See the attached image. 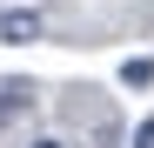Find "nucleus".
<instances>
[{"label":"nucleus","mask_w":154,"mask_h":148,"mask_svg":"<svg viewBox=\"0 0 154 148\" xmlns=\"http://www.w3.org/2000/svg\"><path fill=\"white\" fill-rule=\"evenodd\" d=\"M40 34H47V20H40L34 7H7V14H0V40L20 47V40H40Z\"/></svg>","instance_id":"nucleus-2"},{"label":"nucleus","mask_w":154,"mask_h":148,"mask_svg":"<svg viewBox=\"0 0 154 148\" xmlns=\"http://www.w3.org/2000/svg\"><path fill=\"white\" fill-rule=\"evenodd\" d=\"M121 81H127V88H154V61H147V54L121 61Z\"/></svg>","instance_id":"nucleus-3"},{"label":"nucleus","mask_w":154,"mask_h":148,"mask_svg":"<svg viewBox=\"0 0 154 148\" xmlns=\"http://www.w3.org/2000/svg\"><path fill=\"white\" fill-rule=\"evenodd\" d=\"M134 148H154V121H141V128H134Z\"/></svg>","instance_id":"nucleus-4"},{"label":"nucleus","mask_w":154,"mask_h":148,"mask_svg":"<svg viewBox=\"0 0 154 148\" xmlns=\"http://www.w3.org/2000/svg\"><path fill=\"white\" fill-rule=\"evenodd\" d=\"M34 148H67V141H34Z\"/></svg>","instance_id":"nucleus-5"},{"label":"nucleus","mask_w":154,"mask_h":148,"mask_svg":"<svg viewBox=\"0 0 154 148\" xmlns=\"http://www.w3.org/2000/svg\"><path fill=\"white\" fill-rule=\"evenodd\" d=\"M40 101V88L34 81H0V128H14V121H27Z\"/></svg>","instance_id":"nucleus-1"}]
</instances>
